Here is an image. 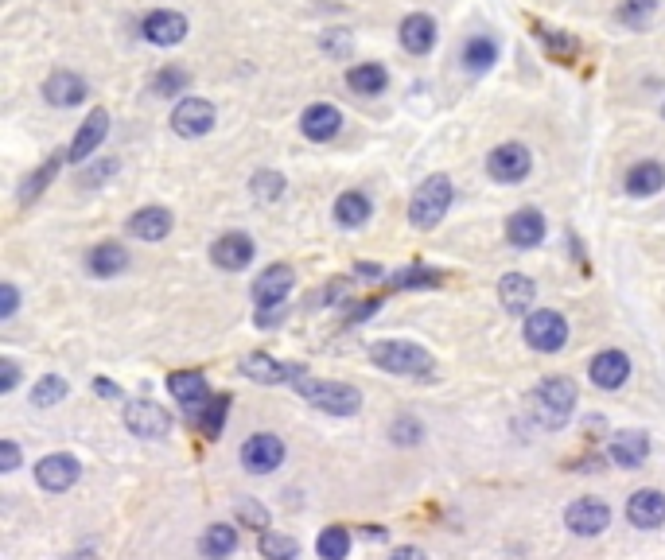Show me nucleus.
Returning a JSON list of instances; mask_svg holds the SVG:
<instances>
[{
    "instance_id": "obj_1",
    "label": "nucleus",
    "mask_w": 665,
    "mask_h": 560,
    "mask_svg": "<svg viewBox=\"0 0 665 560\" xmlns=\"http://www.w3.org/2000/svg\"><path fill=\"white\" fill-rule=\"evenodd\" d=\"M370 362L385 370V374H397V378H428L436 370V358L420 343H405V339H382L370 347Z\"/></svg>"
},
{
    "instance_id": "obj_2",
    "label": "nucleus",
    "mask_w": 665,
    "mask_h": 560,
    "mask_svg": "<svg viewBox=\"0 0 665 560\" xmlns=\"http://www.w3.org/2000/svg\"><path fill=\"white\" fill-rule=\"evenodd\" d=\"M529 413L541 428H564L576 413V382L572 378H545L529 397Z\"/></svg>"
},
{
    "instance_id": "obj_3",
    "label": "nucleus",
    "mask_w": 665,
    "mask_h": 560,
    "mask_svg": "<svg viewBox=\"0 0 665 560\" xmlns=\"http://www.w3.org/2000/svg\"><path fill=\"white\" fill-rule=\"evenodd\" d=\"M452 199H455L452 179H448V175H428L417 191H413V203H409V222H413L417 230H436V226L448 218Z\"/></svg>"
},
{
    "instance_id": "obj_4",
    "label": "nucleus",
    "mask_w": 665,
    "mask_h": 560,
    "mask_svg": "<svg viewBox=\"0 0 665 560\" xmlns=\"http://www.w3.org/2000/svg\"><path fill=\"white\" fill-rule=\"evenodd\" d=\"M292 385H296V393H300L304 401H312L315 409H323V413H331V417H354V413L362 409V393L347 382H323V378L300 374Z\"/></svg>"
},
{
    "instance_id": "obj_5",
    "label": "nucleus",
    "mask_w": 665,
    "mask_h": 560,
    "mask_svg": "<svg viewBox=\"0 0 665 560\" xmlns=\"http://www.w3.org/2000/svg\"><path fill=\"white\" fill-rule=\"evenodd\" d=\"M525 343L537 350V354H557L568 343V319L553 308H541V312L525 315Z\"/></svg>"
},
{
    "instance_id": "obj_6",
    "label": "nucleus",
    "mask_w": 665,
    "mask_h": 560,
    "mask_svg": "<svg viewBox=\"0 0 665 560\" xmlns=\"http://www.w3.org/2000/svg\"><path fill=\"white\" fill-rule=\"evenodd\" d=\"M214 125H218V109H214L207 98H183V102L172 109L175 137L199 140V137H207Z\"/></svg>"
},
{
    "instance_id": "obj_7",
    "label": "nucleus",
    "mask_w": 665,
    "mask_h": 560,
    "mask_svg": "<svg viewBox=\"0 0 665 560\" xmlns=\"http://www.w3.org/2000/svg\"><path fill=\"white\" fill-rule=\"evenodd\" d=\"M533 172V152L525 144H498L487 156V175L498 183H522L525 175Z\"/></svg>"
},
{
    "instance_id": "obj_8",
    "label": "nucleus",
    "mask_w": 665,
    "mask_h": 560,
    "mask_svg": "<svg viewBox=\"0 0 665 560\" xmlns=\"http://www.w3.org/2000/svg\"><path fill=\"white\" fill-rule=\"evenodd\" d=\"M140 32H144L148 43H156V47H175V43H183V39H187L191 24H187V16H183V12L156 8V12H148V16H144Z\"/></svg>"
},
{
    "instance_id": "obj_9",
    "label": "nucleus",
    "mask_w": 665,
    "mask_h": 560,
    "mask_svg": "<svg viewBox=\"0 0 665 560\" xmlns=\"http://www.w3.org/2000/svg\"><path fill=\"white\" fill-rule=\"evenodd\" d=\"M564 525L576 533V537H595L611 525V506L603 498H576L564 514Z\"/></svg>"
},
{
    "instance_id": "obj_10",
    "label": "nucleus",
    "mask_w": 665,
    "mask_h": 560,
    "mask_svg": "<svg viewBox=\"0 0 665 560\" xmlns=\"http://www.w3.org/2000/svg\"><path fill=\"white\" fill-rule=\"evenodd\" d=\"M78 459L67 452H55V455H43L39 463H35V479H39V487L51 490V494H63L78 483Z\"/></svg>"
},
{
    "instance_id": "obj_11",
    "label": "nucleus",
    "mask_w": 665,
    "mask_h": 560,
    "mask_svg": "<svg viewBox=\"0 0 665 560\" xmlns=\"http://www.w3.org/2000/svg\"><path fill=\"white\" fill-rule=\"evenodd\" d=\"M242 463L253 471V475H269V471H277L280 463H284V444H280V436L273 432H257V436H249L242 444Z\"/></svg>"
},
{
    "instance_id": "obj_12",
    "label": "nucleus",
    "mask_w": 665,
    "mask_h": 560,
    "mask_svg": "<svg viewBox=\"0 0 665 560\" xmlns=\"http://www.w3.org/2000/svg\"><path fill=\"white\" fill-rule=\"evenodd\" d=\"M253 253H257V245L249 234H222L218 242L210 245V261L218 265V269H226V273H242L249 269V261H253Z\"/></svg>"
},
{
    "instance_id": "obj_13",
    "label": "nucleus",
    "mask_w": 665,
    "mask_h": 560,
    "mask_svg": "<svg viewBox=\"0 0 665 560\" xmlns=\"http://www.w3.org/2000/svg\"><path fill=\"white\" fill-rule=\"evenodd\" d=\"M292 288H296V273H292V265H269L261 277L253 280V304H257V308L284 304Z\"/></svg>"
},
{
    "instance_id": "obj_14",
    "label": "nucleus",
    "mask_w": 665,
    "mask_h": 560,
    "mask_svg": "<svg viewBox=\"0 0 665 560\" xmlns=\"http://www.w3.org/2000/svg\"><path fill=\"white\" fill-rule=\"evenodd\" d=\"M125 428H129L133 436L152 440V436H168L172 417H168V409H160V405H152V401H129V405H125Z\"/></svg>"
},
{
    "instance_id": "obj_15",
    "label": "nucleus",
    "mask_w": 665,
    "mask_h": 560,
    "mask_svg": "<svg viewBox=\"0 0 665 560\" xmlns=\"http://www.w3.org/2000/svg\"><path fill=\"white\" fill-rule=\"evenodd\" d=\"M86 94H90V86L74 70H55L43 82V98H47V105H55V109H74V105L86 102Z\"/></svg>"
},
{
    "instance_id": "obj_16",
    "label": "nucleus",
    "mask_w": 665,
    "mask_h": 560,
    "mask_svg": "<svg viewBox=\"0 0 665 560\" xmlns=\"http://www.w3.org/2000/svg\"><path fill=\"white\" fill-rule=\"evenodd\" d=\"M300 133L312 140V144H327V140H335L343 133V113L327 102L308 105L304 117H300Z\"/></svg>"
},
{
    "instance_id": "obj_17",
    "label": "nucleus",
    "mask_w": 665,
    "mask_h": 560,
    "mask_svg": "<svg viewBox=\"0 0 665 560\" xmlns=\"http://www.w3.org/2000/svg\"><path fill=\"white\" fill-rule=\"evenodd\" d=\"M105 133H109V113L105 109H94L82 125H78V133H74V140H70V160L74 164H86V160H94V152L102 148Z\"/></svg>"
},
{
    "instance_id": "obj_18",
    "label": "nucleus",
    "mask_w": 665,
    "mask_h": 560,
    "mask_svg": "<svg viewBox=\"0 0 665 560\" xmlns=\"http://www.w3.org/2000/svg\"><path fill=\"white\" fill-rule=\"evenodd\" d=\"M545 214L533 207L525 210H514L510 214V222H506V238H510V245L514 249H537V245L545 242Z\"/></svg>"
},
{
    "instance_id": "obj_19",
    "label": "nucleus",
    "mask_w": 665,
    "mask_h": 560,
    "mask_svg": "<svg viewBox=\"0 0 665 560\" xmlns=\"http://www.w3.org/2000/svg\"><path fill=\"white\" fill-rule=\"evenodd\" d=\"M242 374L261 385H280V382H296L304 370H300V366H288V362H277V358H269V354L257 350V354H245L242 358Z\"/></svg>"
},
{
    "instance_id": "obj_20",
    "label": "nucleus",
    "mask_w": 665,
    "mask_h": 560,
    "mask_svg": "<svg viewBox=\"0 0 665 560\" xmlns=\"http://www.w3.org/2000/svg\"><path fill=\"white\" fill-rule=\"evenodd\" d=\"M627 518L634 529H662L665 525V494L662 490H634L627 502Z\"/></svg>"
},
{
    "instance_id": "obj_21",
    "label": "nucleus",
    "mask_w": 665,
    "mask_h": 560,
    "mask_svg": "<svg viewBox=\"0 0 665 560\" xmlns=\"http://www.w3.org/2000/svg\"><path fill=\"white\" fill-rule=\"evenodd\" d=\"M168 389H172L175 401H179L183 409H191L195 417L203 413V405L210 401V385L199 370H179V374H172V378H168Z\"/></svg>"
},
{
    "instance_id": "obj_22",
    "label": "nucleus",
    "mask_w": 665,
    "mask_h": 560,
    "mask_svg": "<svg viewBox=\"0 0 665 560\" xmlns=\"http://www.w3.org/2000/svg\"><path fill=\"white\" fill-rule=\"evenodd\" d=\"M133 238L140 242H164L168 234H172V210L168 207H140L133 218H129V226H125Z\"/></svg>"
},
{
    "instance_id": "obj_23",
    "label": "nucleus",
    "mask_w": 665,
    "mask_h": 560,
    "mask_svg": "<svg viewBox=\"0 0 665 560\" xmlns=\"http://www.w3.org/2000/svg\"><path fill=\"white\" fill-rule=\"evenodd\" d=\"M397 35H401V47H405L409 55H428V51L436 47V20L424 16V12H413V16L401 20Z\"/></svg>"
},
{
    "instance_id": "obj_24",
    "label": "nucleus",
    "mask_w": 665,
    "mask_h": 560,
    "mask_svg": "<svg viewBox=\"0 0 665 560\" xmlns=\"http://www.w3.org/2000/svg\"><path fill=\"white\" fill-rule=\"evenodd\" d=\"M592 382L599 389H619V385L630 378V358L623 350H603V354H595L592 358Z\"/></svg>"
},
{
    "instance_id": "obj_25",
    "label": "nucleus",
    "mask_w": 665,
    "mask_h": 560,
    "mask_svg": "<svg viewBox=\"0 0 665 560\" xmlns=\"http://www.w3.org/2000/svg\"><path fill=\"white\" fill-rule=\"evenodd\" d=\"M533 296H537V284L525 277V273H506V277L498 280V300H502V308L510 315H529Z\"/></svg>"
},
{
    "instance_id": "obj_26",
    "label": "nucleus",
    "mask_w": 665,
    "mask_h": 560,
    "mask_svg": "<svg viewBox=\"0 0 665 560\" xmlns=\"http://www.w3.org/2000/svg\"><path fill=\"white\" fill-rule=\"evenodd\" d=\"M86 269H90L98 280H109V277H117V273L129 269V253H125V245L102 242L86 253Z\"/></svg>"
},
{
    "instance_id": "obj_27",
    "label": "nucleus",
    "mask_w": 665,
    "mask_h": 560,
    "mask_svg": "<svg viewBox=\"0 0 665 560\" xmlns=\"http://www.w3.org/2000/svg\"><path fill=\"white\" fill-rule=\"evenodd\" d=\"M650 455V436L646 432H615L611 440V463L619 467H642Z\"/></svg>"
},
{
    "instance_id": "obj_28",
    "label": "nucleus",
    "mask_w": 665,
    "mask_h": 560,
    "mask_svg": "<svg viewBox=\"0 0 665 560\" xmlns=\"http://www.w3.org/2000/svg\"><path fill=\"white\" fill-rule=\"evenodd\" d=\"M347 86L354 94H362V98H374V94H385V86H389V70L382 63H354L347 70Z\"/></svg>"
},
{
    "instance_id": "obj_29",
    "label": "nucleus",
    "mask_w": 665,
    "mask_h": 560,
    "mask_svg": "<svg viewBox=\"0 0 665 560\" xmlns=\"http://www.w3.org/2000/svg\"><path fill=\"white\" fill-rule=\"evenodd\" d=\"M662 187H665V164H658V160H642V164H634L627 172V191L634 199L658 195Z\"/></svg>"
},
{
    "instance_id": "obj_30",
    "label": "nucleus",
    "mask_w": 665,
    "mask_h": 560,
    "mask_svg": "<svg viewBox=\"0 0 665 560\" xmlns=\"http://www.w3.org/2000/svg\"><path fill=\"white\" fill-rule=\"evenodd\" d=\"M63 160H70V152H63V148H59V152H51V156H47V164H39V168H35V172L28 175V179H24V187H20V207L35 203V199H39V195L47 191V183H51V179L59 175Z\"/></svg>"
},
{
    "instance_id": "obj_31",
    "label": "nucleus",
    "mask_w": 665,
    "mask_h": 560,
    "mask_svg": "<svg viewBox=\"0 0 665 560\" xmlns=\"http://www.w3.org/2000/svg\"><path fill=\"white\" fill-rule=\"evenodd\" d=\"M498 63V39L487 32L471 35L467 43H463V67L471 70V74H483Z\"/></svg>"
},
{
    "instance_id": "obj_32",
    "label": "nucleus",
    "mask_w": 665,
    "mask_h": 560,
    "mask_svg": "<svg viewBox=\"0 0 665 560\" xmlns=\"http://www.w3.org/2000/svg\"><path fill=\"white\" fill-rule=\"evenodd\" d=\"M234 549H238V529L234 525H210L207 533H203V541H199V553L207 560H226L234 557Z\"/></svg>"
},
{
    "instance_id": "obj_33",
    "label": "nucleus",
    "mask_w": 665,
    "mask_h": 560,
    "mask_svg": "<svg viewBox=\"0 0 665 560\" xmlns=\"http://www.w3.org/2000/svg\"><path fill=\"white\" fill-rule=\"evenodd\" d=\"M658 8H662V0H623L619 8H615V20L630 28V32H646L650 28V20L658 16Z\"/></svg>"
},
{
    "instance_id": "obj_34",
    "label": "nucleus",
    "mask_w": 665,
    "mask_h": 560,
    "mask_svg": "<svg viewBox=\"0 0 665 560\" xmlns=\"http://www.w3.org/2000/svg\"><path fill=\"white\" fill-rule=\"evenodd\" d=\"M370 199H366V191H343L339 199H335V218H339V226H347V230H358L366 218H370Z\"/></svg>"
},
{
    "instance_id": "obj_35",
    "label": "nucleus",
    "mask_w": 665,
    "mask_h": 560,
    "mask_svg": "<svg viewBox=\"0 0 665 560\" xmlns=\"http://www.w3.org/2000/svg\"><path fill=\"white\" fill-rule=\"evenodd\" d=\"M533 35L541 39V47L549 51V59H557V63H572V59H576V51H580V43H576L568 32H557V28L533 24Z\"/></svg>"
},
{
    "instance_id": "obj_36",
    "label": "nucleus",
    "mask_w": 665,
    "mask_h": 560,
    "mask_svg": "<svg viewBox=\"0 0 665 560\" xmlns=\"http://www.w3.org/2000/svg\"><path fill=\"white\" fill-rule=\"evenodd\" d=\"M187 86H191V74L183 67H175V63L160 67L152 74V82H148V90H152L156 98H179V94H187Z\"/></svg>"
},
{
    "instance_id": "obj_37",
    "label": "nucleus",
    "mask_w": 665,
    "mask_h": 560,
    "mask_svg": "<svg viewBox=\"0 0 665 560\" xmlns=\"http://www.w3.org/2000/svg\"><path fill=\"white\" fill-rule=\"evenodd\" d=\"M226 413H230V393H218V397H210L207 405H203V413L195 417L199 432H203L207 440H218V432H222V424H226Z\"/></svg>"
},
{
    "instance_id": "obj_38",
    "label": "nucleus",
    "mask_w": 665,
    "mask_h": 560,
    "mask_svg": "<svg viewBox=\"0 0 665 560\" xmlns=\"http://www.w3.org/2000/svg\"><path fill=\"white\" fill-rule=\"evenodd\" d=\"M315 553L323 560H347L350 553V533L343 525H327L323 533H319V541H315Z\"/></svg>"
},
{
    "instance_id": "obj_39",
    "label": "nucleus",
    "mask_w": 665,
    "mask_h": 560,
    "mask_svg": "<svg viewBox=\"0 0 665 560\" xmlns=\"http://www.w3.org/2000/svg\"><path fill=\"white\" fill-rule=\"evenodd\" d=\"M261 557L265 560H296V553H300V545L292 541V537H284V533H273V529H265L261 533Z\"/></svg>"
},
{
    "instance_id": "obj_40",
    "label": "nucleus",
    "mask_w": 665,
    "mask_h": 560,
    "mask_svg": "<svg viewBox=\"0 0 665 560\" xmlns=\"http://www.w3.org/2000/svg\"><path fill=\"white\" fill-rule=\"evenodd\" d=\"M67 397V382L59 378V374H47V378H39L32 389V401L39 409H51V405H59Z\"/></svg>"
},
{
    "instance_id": "obj_41",
    "label": "nucleus",
    "mask_w": 665,
    "mask_h": 560,
    "mask_svg": "<svg viewBox=\"0 0 665 560\" xmlns=\"http://www.w3.org/2000/svg\"><path fill=\"white\" fill-rule=\"evenodd\" d=\"M249 191L261 199V203H277L284 195V175L280 172H257L249 179Z\"/></svg>"
},
{
    "instance_id": "obj_42",
    "label": "nucleus",
    "mask_w": 665,
    "mask_h": 560,
    "mask_svg": "<svg viewBox=\"0 0 665 560\" xmlns=\"http://www.w3.org/2000/svg\"><path fill=\"white\" fill-rule=\"evenodd\" d=\"M436 284H440V273L420 269V265H413V269H401L397 277L389 280V288H393V292H401V288H436Z\"/></svg>"
},
{
    "instance_id": "obj_43",
    "label": "nucleus",
    "mask_w": 665,
    "mask_h": 560,
    "mask_svg": "<svg viewBox=\"0 0 665 560\" xmlns=\"http://www.w3.org/2000/svg\"><path fill=\"white\" fill-rule=\"evenodd\" d=\"M117 172H121V160H117V156H102L98 164H90L86 172L78 175V183H82V187H102L105 179H113Z\"/></svg>"
},
{
    "instance_id": "obj_44",
    "label": "nucleus",
    "mask_w": 665,
    "mask_h": 560,
    "mask_svg": "<svg viewBox=\"0 0 665 560\" xmlns=\"http://www.w3.org/2000/svg\"><path fill=\"white\" fill-rule=\"evenodd\" d=\"M238 522L253 525V529L265 533V529H269V510H265L261 502H253V498H249V502H238Z\"/></svg>"
},
{
    "instance_id": "obj_45",
    "label": "nucleus",
    "mask_w": 665,
    "mask_h": 560,
    "mask_svg": "<svg viewBox=\"0 0 665 560\" xmlns=\"http://www.w3.org/2000/svg\"><path fill=\"white\" fill-rule=\"evenodd\" d=\"M389 432H393V444H417L420 436H424V428L413 417H397Z\"/></svg>"
},
{
    "instance_id": "obj_46",
    "label": "nucleus",
    "mask_w": 665,
    "mask_h": 560,
    "mask_svg": "<svg viewBox=\"0 0 665 560\" xmlns=\"http://www.w3.org/2000/svg\"><path fill=\"white\" fill-rule=\"evenodd\" d=\"M347 296V284L343 280H331L327 288H319L315 296H308V308H323V304H331V300H343Z\"/></svg>"
},
{
    "instance_id": "obj_47",
    "label": "nucleus",
    "mask_w": 665,
    "mask_h": 560,
    "mask_svg": "<svg viewBox=\"0 0 665 560\" xmlns=\"http://www.w3.org/2000/svg\"><path fill=\"white\" fill-rule=\"evenodd\" d=\"M16 304H20L16 284H0V319H12V315H16Z\"/></svg>"
},
{
    "instance_id": "obj_48",
    "label": "nucleus",
    "mask_w": 665,
    "mask_h": 560,
    "mask_svg": "<svg viewBox=\"0 0 665 560\" xmlns=\"http://www.w3.org/2000/svg\"><path fill=\"white\" fill-rule=\"evenodd\" d=\"M20 382V366L12 358H0V393H12Z\"/></svg>"
},
{
    "instance_id": "obj_49",
    "label": "nucleus",
    "mask_w": 665,
    "mask_h": 560,
    "mask_svg": "<svg viewBox=\"0 0 665 560\" xmlns=\"http://www.w3.org/2000/svg\"><path fill=\"white\" fill-rule=\"evenodd\" d=\"M323 47L331 55H350V35L347 32H327L323 35Z\"/></svg>"
},
{
    "instance_id": "obj_50",
    "label": "nucleus",
    "mask_w": 665,
    "mask_h": 560,
    "mask_svg": "<svg viewBox=\"0 0 665 560\" xmlns=\"http://www.w3.org/2000/svg\"><path fill=\"white\" fill-rule=\"evenodd\" d=\"M16 467H20V448L12 440H4L0 444V471H16Z\"/></svg>"
},
{
    "instance_id": "obj_51",
    "label": "nucleus",
    "mask_w": 665,
    "mask_h": 560,
    "mask_svg": "<svg viewBox=\"0 0 665 560\" xmlns=\"http://www.w3.org/2000/svg\"><path fill=\"white\" fill-rule=\"evenodd\" d=\"M284 319V304H273V308H261L257 312V327H277Z\"/></svg>"
},
{
    "instance_id": "obj_52",
    "label": "nucleus",
    "mask_w": 665,
    "mask_h": 560,
    "mask_svg": "<svg viewBox=\"0 0 665 560\" xmlns=\"http://www.w3.org/2000/svg\"><path fill=\"white\" fill-rule=\"evenodd\" d=\"M354 273H358V277H370V280H382L385 277L382 265H370V261H358V265H354Z\"/></svg>"
},
{
    "instance_id": "obj_53",
    "label": "nucleus",
    "mask_w": 665,
    "mask_h": 560,
    "mask_svg": "<svg viewBox=\"0 0 665 560\" xmlns=\"http://www.w3.org/2000/svg\"><path fill=\"white\" fill-rule=\"evenodd\" d=\"M389 560H428V557H424V549H417V545H405V549H397Z\"/></svg>"
},
{
    "instance_id": "obj_54",
    "label": "nucleus",
    "mask_w": 665,
    "mask_h": 560,
    "mask_svg": "<svg viewBox=\"0 0 665 560\" xmlns=\"http://www.w3.org/2000/svg\"><path fill=\"white\" fill-rule=\"evenodd\" d=\"M362 537H366V541H385L389 533H385L382 525H366V533H362Z\"/></svg>"
},
{
    "instance_id": "obj_55",
    "label": "nucleus",
    "mask_w": 665,
    "mask_h": 560,
    "mask_svg": "<svg viewBox=\"0 0 665 560\" xmlns=\"http://www.w3.org/2000/svg\"><path fill=\"white\" fill-rule=\"evenodd\" d=\"M94 389H98L102 397H121V389H117V385H109V382H94Z\"/></svg>"
},
{
    "instance_id": "obj_56",
    "label": "nucleus",
    "mask_w": 665,
    "mask_h": 560,
    "mask_svg": "<svg viewBox=\"0 0 665 560\" xmlns=\"http://www.w3.org/2000/svg\"><path fill=\"white\" fill-rule=\"evenodd\" d=\"M662 117H665V105H662Z\"/></svg>"
}]
</instances>
